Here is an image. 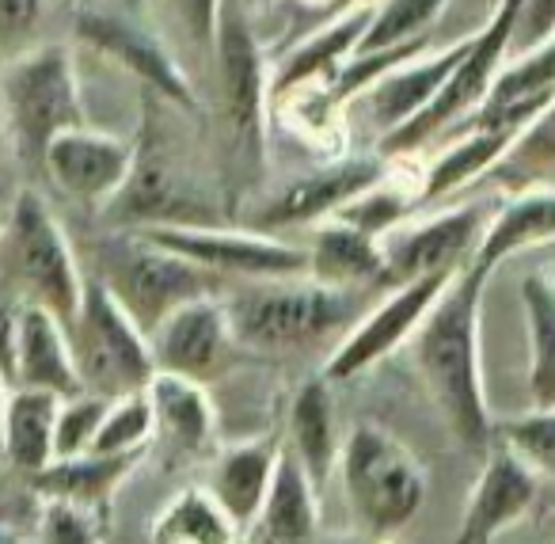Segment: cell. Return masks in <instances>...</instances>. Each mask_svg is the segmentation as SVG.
I'll return each instance as SVG.
<instances>
[{
	"label": "cell",
	"mask_w": 555,
	"mask_h": 544,
	"mask_svg": "<svg viewBox=\"0 0 555 544\" xmlns=\"http://www.w3.org/2000/svg\"><path fill=\"white\" fill-rule=\"evenodd\" d=\"M317 483L301 468V460L282 445L274 476H270L267 498L259 510V544H309L320 526Z\"/></svg>",
	"instance_id": "obj_25"
},
{
	"label": "cell",
	"mask_w": 555,
	"mask_h": 544,
	"mask_svg": "<svg viewBox=\"0 0 555 544\" xmlns=\"http://www.w3.org/2000/svg\"><path fill=\"white\" fill-rule=\"evenodd\" d=\"M373 16L365 27L358 54H377V50H392L403 42H415L426 35V27L441 16L449 0H370Z\"/></svg>",
	"instance_id": "obj_34"
},
{
	"label": "cell",
	"mask_w": 555,
	"mask_h": 544,
	"mask_svg": "<svg viewBox=\"0 0 555 544\" xmlns=\"http://www.w3.org/2000/svg\"><path fill=\"white\" fill-rule=\"evenodd\" d=\"M0 544H35V541L24 533V529L16 526V521L4 518V514H0Z\"/></svg>",
	"instance_id": "obj_43"
},
{
	"label": "cell",
	"mask_w": 555,
	"mask_h": 544,
	"mask_svg": "<svg viewBox=\"0 0 555 544\" xmlns=\"http://www.w3.org/2000/svg\"><path fill=\"white\" fill-rule=\"evenodd\" d=\"M525 324H529V400L532 407H555V286L544 275L521 282Z\"/></svg>",
	"instance_id": "obj_33"
},
{
	"label": "cell",
	"mask_w": 555,
	"mask_h": 544,
	"mask_svg": "<svg viewBox=\"0 0 555 544\" xmlns=\"http://www.w3.org/2000/svg\"><path fill=\"white\" fill-rule=\"evenodd\" d=\"M540 495V476L506 445H491L483 453V468L476 476L453 544H494L509 526L532 510Z\"/></svg>",
	"instance_id": "obj_16"
},
{
	"label": "cell",
	"mask_w": 555,
	"mask_h": 544,
	"mask_svg": "<svg viewBox=\"0 0 555 544\" xmlns=\"http://www.w3.org/2000/svg\"><path fill=\"white\" fill-rule=\"evenodd\" d=\"M145 392L153 404V438L176 457H198L214 442L217 412L206 384L176 374H153Z\"/></svg>",
	"instance_id": "obj_20"
},
{
	"label": "cell",
	"mask_w": 555,
	"mask_h": 544,
	"mask_svg": "<svg viewBox=\"0 0 555 544\" xmlns=\"http://www.w3.org/2000/svg\"><path fill=\"white\" fill-rule=\"evenodd\" d=\"M453 275L456 270H449V275L411 278V282L392 286V293H388L380 305H373L370 313L358 316L354 328L339 339V346H335L324 366L327 381L332 384L354 381L358 374H365L370 366L385 362L400 343H408L418 331V324H423V316L430 313V305L441 298V290L453 282Z\"/></svg>",
	"instance_id": "obj_12"
},
{
	"label": "cell",
	"mask_w": 555,
	"mask_h": 544,
	"mask_svg": "<svg viewBox=\"0 0 555 544\" xmlns=\"http://www.w3.org/2000/svg\"><path fill=\"white\" fill-rule=\"evenodd\" d=\"M240 529L206 488H186L156 514L153 544H236Z\"/></svg>",
	"instance_id": "obj_32"
},
{
	"label": "cell",
	"mask_w": 555,
	"mask_h": 544,
	"mask_svg": "<svg viewBox=\"0 0 555 544\" xmlns=\"http://www.w3.org/2000/svg\"><path fill=\"white\" fill-rule=\"evenodd\" d=\"M20 313H24V305H20L16 298H9V293H0V377H4L9 389L16 384Z\"/></svg>",
	"instance_id": "obj_42"
},
{
	"label": "cell",
	"mask_w": 555,
	"mask_h": 544,
	"mask_svg": "<svg viewBox=\"0 0 555 544\" xmlns=\"http://www.w3.org/2000/svg\"><path fill=\"white\" fill-rule=\"evenodd\" d=\"M509 191H555V100L525 123L491 172Z\"/></svg>",
	"instance_id": "obj_31"
},
{
	"label": "cell",
	"mask_w": 555,
	"mask_h": 544,
	"mask_svg": "<svg viewBox=\"0 0 555 544\" xmlns=\"http://www.w3.org/2000/svg\"><path fill=\"white\" fill-rule=\"evenodd\" d=\"M343 491L350 498L362 533L373 544H388L423 510L426 472L415 453L385 427L358 422L339 450Z\"/></svg>",
	"instance_id": "obj_5"
},
{
	"label": "cell",
	"mask_w": 555,
	"mask_h": 544,
	"mask_svg": "<svg viewBox=\"0 0 555 544\" xmlns=\"http://www.w3.org/2000/svg\"><path fill=\"white\" fill-rule=\"evenodd\" d=\"M232 346H236V339H232L221 293H209V298L179 305L149 336L156 374L191 377L198 384H206L209 377H217L229 366Z\"/></svg>",
	"instance_id": "obj_15"
},
{
	"label": "cell",
	"mask_w": 555,
	"mask_h": 544,
	"mask_svg": "<svg viewBox=\"0 0 555 544\" xmlns=\"http://www.w3.org/2000/svg\"><path fill=\"white\" fill-rule=\"evenodd\" d=\"M305 252H309V278H317L324 286L362 290V286L373 282H388L380 240L354 229V225L339 222V217L317 222L312 248H305Z\"/></svg>",
	"instance_id": "obj_24"
},
{
	"label": "cell",
	"mask_w": 555,
	"mask_h": 544,
	"mask_svg": "<svg viewBox=\"0 0 555 544\" xmlns=\"http://www.w3.org/2000/svg\"><path fill=\"white\" fill-rule=\"evenodd\" d=\"M544 240H555V191H517L506 206L491 214L472 255V267L491 275L502 260Z\"/></svg>",
	"instance_id": "obj_29"
},
{
	"label": "cell",
	"mask_w": 555,
	"mask_h": 544,
	"mask_svg": "<svg viewBox=\"0 0 555 544\" xmlns=\"http://www.w3.org/2000/svg\"><path fill=\"white\" fill-rule=\"evenodd\" d=\"M12 389H42L54 396H77L80 377L73 366L69 336L57 316L47 308L24 305L20 313V346H16V384Z\"/></svg>",
	"instance_id": "obj_23"
},
{
	"label": "cell",
	"mask_w": 555,
	"mask_h": 544,
	"mask_svg": "<svg viewBox=\"0 0 555 544\" xmlns=\"http://www.w3.org/2000/svg\"><path fill=\"white\" fill-rule=\"evenodd\" d=\"M224 316L236 346L259 354H294L358 320V290L324 286L309 275L297 278H259L244 290L229 293Z\"/></svg>",
	"instance_id": "obj_2"
},
{
	"label": "cell",
	"mask_w": 555,
	"mask_h": 544,
	"mask_svg": "<svg viewBox=\"0 0 555 544\" xmlns=\"http://www.w3.org/2000/svg\"><path fill=\"white\" fill-rule=\"evenodd\" d=\"M517 9H521V0H499V9L491 12L483 31L468 39V50L461 54L456 69L449 73L441 92L426 103V111H418L411 123H403L400 130H392L388 138L377 141L380 156L415 153L426 141L438 138L449 123H456V118H464V115H476V111L483 107V100L491 96L494 77H499V69L506 65L509 47H514Z\"/></svg>",
	"instance_id": "obj_9"
},
{
	"label": "cell",
	"mask_w": 555,
	"mask_h": 544,
	"mask_svg": "<svg viewBox=\"0 0 555 544\" xmlns=\"http://www.w3.org/2000/svg\"><path fill=\"white\" fill-rule=\"evenodd\" d=\"M209 62L217 80V130L221 146L229 149V172L251 184L259 179L262 149H267L270 65L255 39L244 0H221Z\"/></svg>",
	"instance_id": "obj_3"
},
{
	"label": "cell",
	"mask_w": 555,
	"mask_h": 544,
	"mask_svg": "<svg viewBox=\"0 0 555 544\" xmlns=\"http://www.w3.org/2000/svg\"><path fill=\"white\" fill-rule=\"evenodd\" d=\"M514 138H517L514 130H487V126H476V130L461 134L453 146H446L423 172H418V206H423V202H441L461 191V187L491 176L494 164L514 146Z\"/></svg>",
	"instance_id": "obj_30"
},
{
	"label": "cell",
	"mask_w": 555,
	"mask_h": 544,
	"mask_svg": "<svg viewBox=\"0 0 555 544\" xmlns=\"http://www.w3.org/2000/svg\"><path fill=\"white\" fill-rule=\"evenodd\" d=\"M133 156L138 149L126 138H115L107 130H92V126H73V130L57 134L42 153L39 168L50 176V184L73 202L85 206H107L118 191L126 187L133 172Z\"/></svg>",
	"instance_id": "obj_13"
},
{
	"label": "cell",
	"mask_w": 555,
	"mask_h": 544,
	"mask_svg": "<svg viewBox=\"0 0 555 544\" xmlns=\"http://www.w3.org/2000/svg\"><path fill=\"white\" fill-rule=\"evenodd\" d=\"M103 529L107 514L65 498H42L35 544H103Z\"/></svg>",
	"instance_id": "obj_37"
},
{
	"label": "cell",
	"mask_w": 555,
	"mask_h": 544,
	"mask_svg": "<svg viewBox=\"0 0 555 544\" xmlns=\"http://www.w3.org/2000/svg\"><path fill=\"white\" fill-rule=\"evenodd\" d=\"M153 244L191 260L217 278H297L309 275V252L259 229H221V225H153L133 229Z\"/></svg>",
	"instance_id": "obj_10"
},
{
	"label": "cell",
	"mask_w": 555,
	"mask_h": 544,
	"mask_svg": "<svg viewBox=\"0 0 555 544\" xmlns=\"http://www.w3.org/2000/svg\"><path fill=\"white\" fill-rule=\"evenodd\" d=\"M388 544H392V541H388Z\"/></svg>",
	"instance_id": "obj_48"
},
{
	"label": "cell",
	"mask_w": 555,
	"mask_h": 544,
	"mask_svg": "<svg viewBox=\"0 0 555 544\" xmlns=\"http://www.w3.org/2000/svg\"><path fill=\"white\" fill-rule=\"evenodd\" d=\"M494 438L517 453L540 480L555 483V407H532L517 419L499 422Z\"/></svg>",
	"instance_id": "obj_35"
},
{
	"label": "cell",
	"mask_w": 555,
	"mask_h": 544,
	"mask_svg": "<svg viewBox=\"0 0 555 544\" xmlns=\"http://www.w3.org/2000/svg\"><path fill=\"white\" fill-rule=\"evenodd\" d=\"M77 4H95V0H77Z\"/></svg>",
	"instance_id": "obj_47"
},
{
	"label": "cell",
	"mask_w": 555,
	"mask_h": 544,
	"mask_svg": "<svg viewBox=\"0 0 555 544\" xmlns=\"http://www.w3.org/2000/svg\"><path fill=\"white\" fill-rule=\"evenodd\" d=\"M153 442V404L149 392H130L107 404L88 453H138Z\"/></svg>",
	"instance_id": "obj_36"
},
{
	"label": "cell",
	"mask_w": 555,
	"mask_h": 544,
	"mask_svg": "<svg viewBox=\"0 0 555 544\" xmlns=\"http://www.w3.org/2000/svg\"><path fill=\"white\" fill-rule=\"evenodd\" d=\"M373 4H350L343 9L332 24H324L320 31H312L305 42H297L289 50V58L282 62V69L270 73V100L294 92L297 85H309V80H332L343 69V62L358 54V42H362L365 27H370Z\"/></svg>",
	"instance_id": "obj_21"
},
{
	"label": "cell",
	"mask_w": 555,
	"mask_h": 544,
	"mask_svg": "<svg viewBox=\"0 0 555 544\" xmlns=\"http://www.w3.org/2000/svg\"><path fill=\"white\" fill-rule=\"evenodd\" d=\"M4 400H9V384H4V377H0V419H4Z\"/></svg>",
	"instance_id": "obj_46"
},
{
	"label": "cell",
	"mask_w": 555,
	"mask_h": 544,
	"mask_svg": "<svg viewBox=\"0 0 555 544\" xmlns=\"http://www.w3.org/2000/svg\"><path fill=\"white\" fill-rule=\"evenodd\" d=\"M47 0H0V50L20 47L39 27Z\"/></svg>",
	"instance_id": "obj_41"
},
{
	"label": "cell",
	"mask_w": 555,
	"mask_h": 544,
	"mask_svg": "<svg viewBox=\"0 0 555 544\" xmlns=\"http://www.w3.org/2000/svg\"><path fill=\"white\" fill-rule=\"evenodd\" d=\"M65 336H69L73 366L85 392L118 400L149 389L156 374L149 336L126 316V308L111 298L100 278H85L80 308Z\"/></svg>",
	"instance_id": "obj_8"
},
{
	"label": "cell",
	"mask_w": 555,
	"mask_h": 544,
	"mask_svg": "<svg viewBox=\"0 0 555 544\" xmlns=\"http://www.w3.org/2000/svg\"><path fill=\"white\" fill-rule=\"evenodd\" d=\"M301 4H312V9H327V4H335V9H339V0H301Z\"/></svg>",
	"instance_id": "obj_45"
},
{
	"label": "cell",
	"mask_w": 555,
	"mask_h": 544,
	"mask_svg": "<svg viewBox=\"0 0 555 544\" xmlns=\"http://www.w3.org/2000/svg\"><path fill=\"white\" fill-rule=\"evenodd\" d=\"M111 400L92 396V392H77V396H65L57 407L54 422V460L57 457H80V453L92 450L95 430L103 422Z\"/></svg>",
	"instance_id": "obj_38"
},
{
	"label": "cell",
	"mask_w": 555,
	"mask_h": 544,
	"mask_svg": "<svg viewBox=\"0 0 555 544\" xmlns=\"http://www.w3.org/2000/svg\"><path fill=\"white\" fill-rule=\"evenodd\" d=\"M0 293L16 298L20 305L47 308L65 328L80 308L85 275L69 237L39 191H20L9 222L0 225Z\"/></svg>",
	"instance_id": "obj_4"
},
{
	"label": "cell",
	"mask_w": 555,
	"mask_h": 544,
	"mask_svg": "<svg viewBox=\"0 0 555 544\" xmlns=\"http://www.w3.org/2000/svg\"><path fill=\"white\" fill-rule=\"evenodd\" d=\"M62 396L42 389H9L0 419V457L20 476H31L54 460V422Z\"/></svg>",
	"instance_id": "obj_28"
},
{
	"label": "cell",
	"mask_w": 555,
	"mask_h": 544,
	"mask_svg": "<svg viewBox=\"0 0 555 544\" xmlns=\"http://www.w3.org/2000/svg\"><path fill=\"white\" fill-rule=\"evenodd\" d=\"M286 450L301 460V468L309 472V480L317 483V491L327 483V476L339 468V422H335V400H332V381L324 374L305 381L294 392L289 404V442Z\"/></svg>",
	"instance_id": "obj_26"
},
{
	"label": "cell",
	"mask_w": 555,
	"mask_h": 544,
	"mask_svg": "<svg viewBox=\"0 0 555 544\" xmlns=\"http://www.w3.org/2000/svg\"><path fill=\"white\" fill-rule=\"evenodd\" d=\"M555 100V35L537 47L509 54L491 85V96L476 111V123L487 130H514L521 134L532 115Z\"/></svg>",
	"instance_id": "obj_19"
},
{
	"label": "cell",
	"mask_w": 555,
	"mask_h": 544,
	"mask_svg": "<svg viewBox=\"0 0 555 544\" xmlns=\"http://www.w3.org/2000/svg\"><path fill=\"white\" fill-rule=\"evenodd\" d=\"M149 450L138 453H80V457H57L47 468L24 476L27 488L39 498H65V503L92 506L107 514L111 495L122 488V480L141 465Z\"/></svg>",
	"instance_id": "obj_22"
},
{
	"label": "cell",
	"mask_w": 555,
	"mask_h": 544,
	"mask_svg": "<svg viewBox=\"0 0 555 544\" xmlns=\"http://www.w3.org/2000/svg\"><path fill=\"white\" fill-rule=\"evenodd\" d=\"M168 9L176 12V20L183 24V31L191 35V42L202 54H214V35H217V16H221V0H168Z\"/></svg>",
	"instance_id": "obj_39"
},
{
	"label": "cell",
	"mask_w": 555,
	"mask_h": 544,
	"mask_svg": "<svg viewBox=\"0 0 555 544\" xmlns=\"http://www.w3.org/2000/svg\"><path fill=\"white\" fill-rule=\"evenodd\" d=\"M278 453L282 445L274 438H255V442H240L229 453H221L214 468V483H209V495L221 503V510L232 518V526L244 533L255 529L262 510V498H267L270 476H274Z\"/></svg>",
	"instance_id": "obj_27"
},
{
	"label": "cell",
	"mask_w": 555,
	"mask_h": 544,
	"mask_svg": "<svg viewBox=\"0 0 555 544\" xmlns=\"http://www.w3.org/2000/svg\"><path fill=\"white\" fill-rule=\"evenodd\" d=\"M468 39L472 35L449 42V47L423 50V54L392 65V69H385L377 80H370V85L362 88L358 111L370 118V126L377 130V141L388 138L392 130H400L403 123H411L418 111H426V103L441 92L449 73L456 69L461 54L468 50Z\"/></svg>",
	"instance_id": "obj_18"
},
{
	"label": "cell",
	"mask_w": 555,
	"mask_h": 544,
	"mask_svg": "<svg viewBox=\"0 0 555 544\" xmlns=\"http://www.w3.org/2000/svg\"><path fill=\"white\" fill-rule=\"evenodd\" d=\"M278 0H244V9L247 12H267V9H274Z\"/></svg>",
	"instance_id": "obj_44"
},
{
	"label": "cell",
	"mask_w": 555,
	"mask_h": 544,
	"mask_svg": "<svg viewBox=\"0 0 555 544\" xmlns=\"http://www.w3.org/2000/svg\"><path fill=\"white\" fill-rule=\"evenodd\" d=\"M385 156H339V161L324 164V168L309 172V176L294 179L262 210L255 214V229H289V225H317L324 217L339 214L354 194H362L370 184L385 176Z\"/></svg>",
	"instance_id": "obj_17"
},
{
	"label": "cell",
	"mask_w": 555,
	"mask_h": 544,
	"mask_svg": "<svg viewBox=\"0 0 555 544\" xmlns=\"http://www.w3.org/2000/svg\"><path fill=\"white\" fill-rule=\"evenodd\" d=\"M0 118L9 126L20 156L31 164H42V153L57 134L88 123L69 47L42 42L20 50L0 69Z\"/></svg>",
	"instance_id": "obj_7"
},
{
	"label": "cell",
	"mask_w": 555,
	"mask_h": 544,
	"mask_svg": "<svg viewBox=\"0 0 555 544\" xmlns=\"http://www.w3.org/2000/svg\"><path fill=\"white\" fill-rule=\"evenodd\" d=\"M491 210L472 202V206H453L441 214L403 222L392 232L380 237V255H385V275L392 286L411 282L426 275H449L472 263L476 244L483 237Z\"/></svg>",
	"instance_id": "obj_11"
},
{
	"label": "cell",
	"mask_w": 555,
	"mask_h": 544,
	"mask_svg": "<svg viewBox=\"0 0 555 544\" xmlns=\"http://www.w3.org/2000/svg\"><path fill=\"white\" fill-rule=\"evenodd\" d=\"M552 35H555V0H521L509 54H521V50L537 47V42L552 39Z\"/></svg>",
	"instance_id": "obj_40"
},
{
	"label": "cell",
	"mask_w": 555,
	"mask_h": 544,
	"mask_svg": "<svg viewBox=\"0 0 555 544\" xmlns=\"http://www.w3.org/2000/svg\"><path fill=\"white\" fill-rule=\"evenodd\" d=\"M145 336H153L179 305L221 290V278L191 260L153 244L133 229H118L95 248V275Z\"/></svg>",
	"instance_id": "obj_6"
},
{
	"label": "cell",
	"mask_w": 555,
	"mask_h": 544,
	"mask_svg": "<svg viewBox=\"0 0 555 544\" xmlns=\"http://www.w3.org/2000/svg\"><path fill=\"white\" fill-rule=\"evenodd\" d=\"M77 35L80 42L95 50V54L118 62L126 73H133L138 80H145L164 103L179 111H198V96L191 88V77L183 73V65L153 39L141 24L115 12H100L92 4H80L77 12Z\"/></svg>",
	"instance_id": "obj_14"
},
{
	"label": "cell",
	"mask_w": 555,
	"mask_h": 544,
	"mask_svg": "<svg viewBox=\"0 0 555 544\" xmlns=\"http://www.w3.org/2000/svg\"><path fill=\"white\" fill-rule=\"evenodd\" d=\"M487 275L468 263L423 316L415 343V366L441 419L464 450L483 457L494 445V422L487 412L483 366H479V305Z\"/></svg>",
	"instance_id": "obj_1"
}]
</instances>
